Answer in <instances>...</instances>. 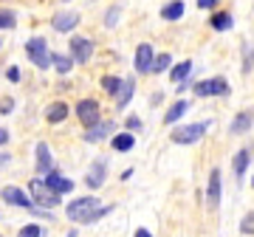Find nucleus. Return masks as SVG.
Returning <instances> with one entry per match:
<instances>
[{"label":"nucleus","instance_id":"nucleus-35","mask_svg":"<svg viewBox=\"0 0 254 237\" xmlns=\"http://www.w3.org/2000/svg\"><path fill=\"white\" fill-rule=\"evenodd\" d=\"M220 0H198V9L203 11H215V6H218Z\"/></svg>","mask_w":254,"mask_h":237},{"label":"nucleus","instance_id":"nucleus-3","mask_svg":"<svg viewBox=\"0 0 254 237\" xmlns=\"http://www.w3.org/2000/svg\"><path fill=\"white\" fill-rule=\"evenodd\" d=\"M212 127V121H192V124H184V127H175L170 133V141L178 147H192L198 144L200 138L206 136V130Z\"/></svg>","mask_w":254,"mask_h":237},{"label":"nucleus","instance_id":"nucleus-33","mask_svg":"<svg viewBox=\"0 0 254 237\" xmlns=\"http://www.w3.org/2000/svg\"><path fill=\"white\" fill-rule=\"evenodd\" d=\"M125 130H127V133H138V130H141V118H138V116H127Z\"/></svg>","mask_w":254,"mask_h":237},{"label":"nucleus","instance_id":"nucleus-36","mask_svg":"<svg viewBox=\"0 0 254 237\" xmlns=\"http://www.w3.org/2000/svg\"><path fill=\"white\" fill-rule=\"evenodd\" d=\"M11 110H14V99H3L0 102V113H3V116H9Z\"/></svg>","mask_w":254,"mask_h":237},{"label":"nucleus","instance_id":"nucleus-24","mask_svg":"<svg viewBox=\"0 0 254 237\" xmlns=\"http://www.w3.org/2000/svg\"><path fill=\"white\" fill-rule=\"evenodd\" d=\"M190 73H192V59H184V62H178L175 68H170V79H173L175 85L190 82Z\"/></svg>","mask_w":254,"mask_h":237},{"label":"nucleus","instance_id":"nucleus-16","mask_svg":"<svg viewBox=\"0 0 254 237\" xmlns=\"http://www.w3.org/2000/svg\"><path fill=\"white\" fill-rule=\"evenodd\" d=\"M254 127V113L252 110H240L235 118H232V124H229V133H235V136H243L249 130Z\"/></svg>","mask_w":254,"mask_h":237},{"label":"nucleus","instance_id":"nucleus-20","mask_svg":"<svg viewBox=\"0 0 254 237\" xmlns=\"http://www.w3.org/2000/svg\"><path fill=\"white\" fill-rule=\"evenodd\" d=\"M249 158H252V153H249V150H237L235 158H232V173H235L237 186L243 183V175H246V170H249Z\"/></svg>","mask_w":254,"mask_h":237},{"label":"nucleus","instance_id":"nucleus-28","mask_svg":"<svg viewBox=\"0 0 254 237\" xmlns=\"http://www.w3.org/2000/svg\"><path fill=\"white\" fill-rule=\"evenodd\" d=\"M17 26V11L14 9H0V31H9Z\"/></svg>","mask_w":254,"mask_h":237},{"label":"nucleus","instance_id":"nucleus-4","mask_svg":"<svg viewBox=\"0 0 254 237\" xmlns=\"http://www.w3.org/2000/svg\"><path fill=\"white\" fill-rule=\"evenodd\" d=\"M26 57L37 71H48L51 68V51H48L46 37H31V40H26Z\"/></svg>","mask_w":254,"mask_h":237},{"label":"nucleus","instance_id":"nucleus-19","mask_svg":"<svg viewBox=\"0 0 254 237\" xmlns=\"http://www.w3.org/2000/svg\"><path fill=\"white\" fill-rule=\"evenodd\" d=\"M133 93H136V79H133V76L122 79V88H119V93H116V110H125L127 105H130V99H133Z\"/></svg>","mask_w":254,"mask_h":237},{"label":"nucleus","instance_id":"nucleus-37","mask_svg":"<svg viewBox=\"0 0 254 237\" xmlns=\"http://www.w3.org/2000/svg\"><path fill=\"white\" fill-rule=\"evenodd\" d=\"M9 141H11V133L6 127H0V147H6Z\"/></svg>","mask_w":254,"mask_h":237},{"label":"nucleus","instance_id":"nucleus-5","mask_svg":"<svg viewBox=\"0 0 254 237\" xmlns=\"http://www.w3.org/2000/svg\"><path fill=\"white\" fill-rule=\"evenodd\" d=\"M68 57L73 59V65H88L93 57V40L82 34H71L68 40Z\"/></svg>","mask_w":254,"mask_h":237},{"label":"nucleus","instance_id":"nucleus-6","mask_svg":"<svg viewBox=\"0 0 254 237\" xmlns=\"http://www.w3.org/2000/svg\"><path fill=\"white\" fill-rule=\"evenodd\" d=\"M192 93L206 99V96H229L232 88L223 76H209V79H200V82H192Z\"/></svg>","mask_w":254,"mask_h":237},{"label":"nucleus","instance_id":"nucleus-15","mask_svg":"<svg viewBox=\"0 0 254 237\" xmlns=\"http://www.w3.org/2000/svg\"><path fill=\"white\" fill-rule=\"evenodd\" d=\"M206 203H209V209H218V206H220V170H218V167H215V170L209 173Z\"/></svg>","mask_w":254,"mask_h":237},{"label":"nucleus","instance_id":"nucleus-13","mask_svg":"<svg viewBox=\"0 0 254 237\" xmlns=\"http://www.w3.org/2000/svg\"><path fill=\"white\" fill-rule=\"evenodd\" d=\"M153 59H155L153 46H150V43H138V46H136V57H133L136 73H150V71H153Z\"/></svg>","mask_w":254,"mask_h":237},{"label":"nucleus","instance_id":"nucleus-38","mask_svg":"<svg viewBox=\"0 0 254 237\" xmlns=\"http://www.w3.org/2000/svg\"><path fill=\"white\" fill-rule=\"evenodd\" d=\"M6 164H11V153H0V170Z\"/></svg>","mask_w":254,"mask_h":237},{"label":"nucleus","instance_id":"nucleus-1","mask_svg":"<svg viewBox=\"0 0 254 237\" xmlns=\"http://www.w3.org/2000/svg\"><path fill=\"white\" fill-rule=\"evenodd\" d=\"M113 206H102L99 198H93V195H82V198H73L68 206H65V218L71 220V223H79V226H91L96 220L108 218Z\"/></svg>","mask_w":254,"mask_h":237},{"label":"nucleus","instance_id":"nucleus-26","mask_svg":"<svg viewBox=\"0 0 254 237\" xmlns=\"http://www.w3.org/2000/svg\"><path fill=\"white\" fill-rule=\"evenodd\" d=\"M99 85H102V91L108 93V96H113V99H116L119 88H122V76H113V73H105Z\"/></svg>","mask_w":254,"mask_h":237},{"label":"nucleus","instance_id":"nucleus-40","mask_svg":"<svg viewBox=\"0 0 254 237\" xmlns=\"http://www.w3.org/2000/svg\"><path fill=\"white\" fill-rule=\"evenodd\" d=\"M68 237H76V229H71V232H68Z\"/></svg>","mask_w":254,"mask_h":237},{"label":"nucleus","instance_id":"nucleus-34","mask_svg":"<svg viewBox=\"0 0 254 237\" xmlns=\"http://www.w3.org/2000/svg\"><path fill=\"white\" fill-rule=\"evenodd\" d=\"M20 76H23V73H20L17 65H9V68H6V79H9L11 85H17V82H20Z\"/></svg>","mask_w":254,"mask_h":237},{"label":"nucleus","instance_id":"nucleus-27","mask_svg":"<svg viewBox=\"0 0 254 237\" xmlns=\"http://www.w3.org/2000/svg\"><path fill=\"white\" fill-rule=\"evenodd\" d=\"M119 17H122V6H119V3H113V6L105 11V20H102V26H105V28H116V26H119Z\"/></svg>","mask_w":254,"mask_h":237},{"label":"nucleus","instance_id":"nucleus-22","mask_svg":"<svg viewBox=\"0 0 254 237\" xmlns=\"http://www.w3.org/2000/svg\"><path fill=\"white\" fill-rule=\"evenodd\" d=\"M187 110H190V102H187V99L173 102V105H170V110L164 113V124L170 127V124H175V121H181V116L187 113Z\"/></svg>","mask_w":254,"mask_h":237},{"label":"nucleus","instance_id":"nucleus-11","mask_svg":"<svg viewBox=\"0 0 254 237\" xmlns=\"http://www.w3.org/2000/svg\"><path fill=\"white\" fill-rule=\"evenodd\" d=\"M54 170V155H51V147L46 141H37L34 144V173L37 175H48Z\"/></svg>","mask_w":254,"mask_h":237},{"label":"nucleus","instance_id":"nucleus-9","mask_svg":"<svg viewBox=\"0 0 254 237\" xmlns=\"http://www.w3.org/2000/svg\"><path fill=\"white\" fill-rule=\"evenodd\" d=\"M0 201L3 203H9V206H14V209H31V198H28V192L26 189H20V186H3L0 189Z\"/></svg>","mask_w":254,"mask_h":237},{"label":"nucleus","instance_id":"nucleus-17","mask_svg":"<svg viewBox=\"0 0 254 237\" xmlns=\"http://www.w3.org/2000/svg\"><path fill=\"white\" fill-rule=\"evenodd\" d=\"M68 113H71V108H68L63 99H57L46 108V121L48 124H63L65 118H68Z\"/></svg>","mask_w":254,"mask_h":237},{"label":"nucleus","instance_id":"nucleus-41","mask_svg":"<svg viewBox=\"0 0 254 237\" xmlns=\"http://www.w3.org/2000/svg\"><path fill=\"white\" fill-rule=\"evenodd\" d=\"M0 48H3V40H0Z\"/></svg>","mask_w":254,"mask_h":237},{"label":"nucleus","instance_id":"nucleus-23","mask_svg":"<svg viewBox=\"0 0 254 237\" xmlns=\"http://www.w3.org/2000/svg\"><path fill=\"white\" fill-rule=\"evenodd\" d=\"M51 68H54L60 76H68V73L73 71V59L68 54H54V51H51Z\"/></svg>","mask_w":254,"mask_h":237},{"label":"nucleus","instance_id":"nucleus-32","mask_svg":"<svg viewBox=\"0 0 254 237\" xmlns=\"http://www.w3.org/2000/svg\"><path fill=\"white\" fill-rule=\"evenodd\" d=\"M240 235L246 237H254V212H249L243 220H240Z\"/></svg>","mask_w":254,"mask_h":237},{"label":"nucleus","instance_id":"nucleus-29","mask_svg":"<svg viewBox=\"0 0 254 237\" xmlns=\"http://www.w3.org/2000/svg\"><path fill=\"white\" fill-rule=\"evenodd\" d=\"M252 71H254V46L246 40L243 43V73L249 76Z\"/></svg>","mask_w":254,"mask_h":237},{"label":"nucleus","instance_id":"nucleus-39","mask_svg":"<svg viewBox=\"0 0 254 237\" xmlns=\"http://www.w3.org/2000/svg\"><path fill=\"white\" fill-rule=\"evenodd\" d=\"M133 237H153V235H150V232H147V229L141 226V229H136V235H133Z\"/></svg>","mask_w":254,"mask_h":237},{"label":"nucleus","instance_id":"nucleus-31","mask_svg":"<svg viewBox=\"0 0 254 237\" xmlns=\"http://www.w3.org/2000/svg\"><path fill=\"white\" fill-rule=\"evenodd\" d=\"M17 237H43V229H40V223H26V226H20Z\"/></svg>","mask_w":254,"mask_h":237},{"label":"nucleus","instance_id":"nucleus-30","mask_svg":"<svg viewBox=\"0 0 254 237\" xmlns=\"http://www.w3.org/2000/svg\"><path fill=\"white\" fill-rule=\"evenodd\" d=\"M170 65H173V57H170V54H155L153 71H150V73H164V71H170Z\"/></svg>","mask_w":254,"mask_h":237},{"label":"nucleus","instance_id":"nucleus-2","mask_svg":"<svg viewBox=\"0 0 254 237\" xmlns=\"http://www.w3.org/2000/svg\"><path fill=\"white\" fill-rule=\"evenodd\" d=\"M28 198H31V206H37V209H46V212L57 209V206L63 203V198L48 189L43 178H31V181H28Z\"/></svg>","mask_w":254,"mask_h":237},{"label":"nucleus","instance_id":"nucleus-18","mask_svg":"<svg viewBox=\"0 0 254 237\" xmlns=\"http://www.w3.org/2000/svg\"><path fill=\"white\" fill-rule=\"evenodd\" d=\"M110 147H113V153H130V150L136 147V136L127 133V130L113 133V136H110Z\"/></svg>","mask_w":254,"mask_h":237},{"label":"nucleus","instance_id":"nucleus-12","mask_svg":"<svg viewBox=\"0 0 254 237\" xmlns=\"http://www.w3.org/2000/svg\"><path fill=\"white\" fill-rule=\"evenodd\" d=\"M105 181H108V158H93L91 170L85 175V186L88 189H99V186H105Z\"/></svg>","mask_w":254,"mask_h":237},{"label":"nucleus","instance_id":"nucleus-7","mask_svg":"<svg viewBox=\"0 0 254 237\" xmlns=\"http://www.w3.org/2000/svg\"><path fill=\"white\" fill-rule=\"evenodd\" d=\"M73 113H76V118H79V124L85 130H91L93 124H99L102 121V108L96 99H79L76 102V108H73Z\"/></svg>","mask_w":254,"mask_h":237},{"label":"nucleus","instance_id":"nucleus-25","mask_svg":"<svg viewBox=\"0 0 254 237\" xmlns=\"http://www.w3.org/2000/svg\"><path fill=\"white\" fill-rule=\"evenodd\" d=\"M209 26L215 28V31H229V28L235 26V20H232V14H229V11H215V14H212V20H209Z\"/></svg>","mask_w":254,"mask_h":237},{"label":"nucleus","instance_id":"nucleus-8","mask_svg":"<svg viewBox=\"0 0 254 237\" xmlns=\"http://www.w3.org/2000/svg\"><path fill=\"white\" fill-rule=\"evenodd\" d=\"M43 181H46V186H48L51 192H54V195H60V198L71 195L73 186H76V183H73L71 178H65V175L60 173V167H54V170H51V173H48L46 178H43Z\"/></svg>","mask_w":254,"mask_h":237},{"label":"nucleus","instance_id":"nucleus-21","mask_svg":"<svg viewBox=\"0 0 254 237\" xmlns=\"http://www.w3.org/2000/svg\"><path fill=\"white\" fill-rule=\"evenodd\" d=\"M184 11H187L184 0H170V3H164V6H161V20H167V23H175V20L184 17Z\"/></svg>","mask_w":254,"mask_h":237},{"label":"nucleus","instance_id":"nucleus-14","mask_svg":"<svg viewBox=\"0 0 254 237\" xmlns=\"http://www.w3.org/2000/svg\"><path fill=\"white\" fill-rule=\"evenodd\" d=\"M113 130H116V124H113L110 118H102L99 124H93L91 130H85V136H82V138H85L88 144H102L105 138L113 136Z\"/></svg>","mask_w":254,"mask_h":237},{"label":"nucleus","instance_id":"nucleus-10","mask_svg":"<svg viewBox=\"0 0 254 237\" xmlns=\"http://www.w3.org/2000/svg\"><path fill=\"white\" fill-rule=\"evenodd\" d=\"M79 11H71V9H63L57 11L54 17H51V28H54L57 34H71L73 28L79 26Z\"/></svg>","mask_w":254,"mask_h":237}]
</instances>
